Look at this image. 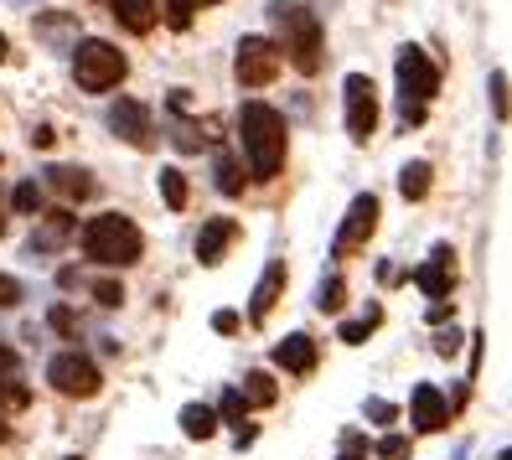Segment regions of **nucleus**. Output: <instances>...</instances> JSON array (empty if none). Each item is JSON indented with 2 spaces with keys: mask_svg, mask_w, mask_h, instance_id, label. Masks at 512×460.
<instances>
[{
  "mask_svg": "<svg viewBox=\"0 0 512 460\" xmlns=\"http://www.w3.org/2000/svg\"><path fill=\"white\" fill-rule=\"evenodd\" d=\"M47 187L63 197V202H83V197H94V176H88L83 166H52L47 171Z\"/></svg>",
  "mask_w": 512,
  "mask_h": 460,
  "instance_id": "nucleus-15",
  "label": "nucleus"
},
{
  "mask_svg": "<svg viewBox=\"0 0 512 460\" xmlns=\"http://www.w3.org/2000/svg\"><path fill=\"white\" fill-rule=\"evenodd\" d=\"M450 409H445V398L435 383H419L414 388V429H425V435H435V429H445Z\"/></svg>",
  "mask_w": 512,
  "mask_h": 460,
  "instance_id": "nucleus-13",
  "label": "nucleus"
},
{
  "mask_svg": "<svg viewBox=\"0 0 512 460\" xmlns=\"http://www.w3.org/2000/svg\"><path fill=\"white\" fill-rule=\"evenodd\" d=\"M94 300L114 311V305H125V285H119V280H99V285H94Z\"/></svg>",
  "mask_w": 512,
  "mask_h": 460,
  "instance_id": "nucleus-29",
  "label": "nucleus"
},
{
  "mask_svg": "<svg viewBox=\"0 0 512 460\" xmlns=\"http://www.w3.org/2000/svg\"><path fill=\"white\" fill-rule=\"evenodd\" d=\"M21 280H16V274H0V311H11V305H21Z\"/></svg>",
  "mask_w": 512,
  "mask_h": 460,
  "instance_id": "nucleus-31",
  "label": "nucleus"
},
{
  "mask_svg": "<svg viewBox=\"0 0 512 460\" xmlns=\"http://www.w3.org/2000/svg\"><path fill=\"white\" fill-rule=\"evenodd\" d=\"M269 16H275L280 37H285V42H275L280 57L290 52V63H295L300 73H316V68H321V47H326L321 21H316L306 6H295V0H275V6H269Z\"/></svg>",
  "mask_w": 512,
  "mask_h": 460,
  "instance_id": "nucleus-3",
  "label": "nucleus"
},
{
  "mask_svg": "<svg viewBox=\"0 0 512 460\" xmlns=\"http://www.w3.org/2000/svg\"><path fill=\"white\" fill-rule=\"evenodd\" d=\"M125 73H130V63H125V52H119L114 42L83 37L73 47V78H78L83 94H109V88H119V78H125Z\"/></svg>",
  "mask_w": 512,
  "mask_h": 460,
  "instance_id": "nucleus-4",
  "label": "nucleus"
},
{
  "mask_svg": "<svg viewBox=\"0 0 512 460\" xmlns=\"http://www.w3.org/2000/svg\"><path fill=\"white\" fill-rule=\"evenodd\" d=\"M337 460H368V455H357V450H342V455H337Z\"/></svg>",
  "mask_w": 512,
  "mask_h": 460,
  "instance_id": "nucleus-39",
  "label": "nucleus"
},
{
  "mask_svg": "<svg viewBox=\"0 0 512 460\" xmlns=\"http://www.w3.org/2000/svg\"><path fill=\"white\" fill-rule=\"evenodd\" d=\"M0 445H6V424H0Z\"/></svg>",
  "mask_w": 512,
  "mask_h": 460,
  "instance_id": "nucleus-43",
  "label": "nucleus"
},
{
  "mask_svg": "<svg viewBox=\"0 0 512 460\" xmlns=\"http://www.w3.org/2000/svg\"><path fill=\"white\" fill-rule=\"evenodd\" d=\"M6 52H11V47H6V32H0V63H6Z\"/></svg>",
  "mask_w": 512,
  "mask_h": 460,
  "instance_id": "nucleus-40",
  "label": "nucleus"
},
{
  "mask_svg": "<svg viewBox=\"0 0 512 460\" xmlns=\"http://www.w3.org/2000/svg\"><path fill=\"white\" fill-rule=\"evenodd\" d=\"M68 460H78V455H68Z\"/></svg>",
  "mask_w": 512,
  "mask_h": 460,
  "instance_id": "nucleus-44",
  "label": "nucleus"
},
{
  "mask_svg": "<svg viewBox=\"0 0 512 460\" xmlns=\"http://www.w3.org/2000/svg\"><path fill=\"white\" fill-rule=\"evenodd\" d=\"M342 300H347V285L331 274V280H321V290H316V305L321 311H342Z\"/></svg>",
  "mask_w": 512,
  "mask_h": 460,
  "instance_id": "nucleus-25",
  "label": "nucleus"
},
{
  "mask_svg": "<svg viewBox=\"0 0 512 460\" xmlns=\"http://www.w3.org/2000/svg\"><path fill=\"white\" fill-rule=\"evenodd\" d=\"M145 254V233L119 218V212H99V218L83 223V259H94L104 269H125V264H140Z\"/></svg>",
  "mask_w": 512,
  "mask_h": 460,
  "instance_id": "nucleus-2",
  "label": "nucleus"
},
{
  "mask_svg": "<svg viewBox=\"0 0 512 460\" xmlns=\"http://www.w3.org/2000/svg\"><path fill=\"white\" fill-rule=\"evenodd\" d=\"M73 228H78V223H73V212H52V218H47V228H42V233H32V254H47V249H57V243H63Z\"/></svg>",
  "mask_w": 512,
  "mask_h": 460,
  "instance_id": "nucleus-20",
  "label": "nucleus"
},
{
  "mask_svg": "<svg viewBox=\"0 0 512 460\" xmlns=\"http://www.w3.org/2000/svg\"><path fill=\"white\" fill-rule=\"evenodd\" d=\"M450 280H456V274H450V249H435L425 269H414V285L425 290L430 300H445L450 295Z\"/></svg>",
  "mask_w": 512,
  "mask_h": 460,
  "instance_id": "nucleus-16",
  "label": "nucleus"
},
{
  "mask_svg": "<svg viewBox=\"0 0 512 460\" xmlns=\"http://www.w3.org/2000/svg\"><path fill=\"white\" fill-rule=\"evenodd\" d=\"M378 321H383V311H368L363 321H347V326H342V342H363V336H368Z\"/></svg>",
  "mask_w": 512,
  "mask_h": 460,
  "instance_id": "nucleus-28",
  "label": "nucleus"
},
{
  "mask_svg": "<svg viewBox=\"0 0 512 460\" xmlns=\"http://www.w3.org/2000/svg\"><path fill=\"white\" fill-rule=\"evenodd\" d=\"M233 238H238V223H233V218H207L202 233H197V259H202V264H223V254H228Z\"/></svg>",
  "mask_w": 512,
  "mask_h": 460,
  "instance_id": "nucleus-12",
  "label": "nucleus"
},
{
  "mask_svg": "<svg viewBox=\"0 0 512 460\" xmlns=\"http://www.w3.org/2000/svg\"><path fill=\"white\" fill-rule=\"evenodd\" d=\"M114 21L125 26V32L145 37L150 26H156V6H150V0H114Z\"/></svg>",
  "mask_w": 512,
  "mask_h": 460,
  "instance_id": "nucleus-17",
  "label": "nucleus"
},
{
  "mask_svg": "<svg viewBox=\"0 0 512 460\" xmlns=\"http://www.w3.org/2000/svg\"><path fill=\"white\" fill-rule=\"evenodd\" d=\"M182 435L187 440H213L218 435V414L207 409V404H187L182 409Z\"/></svg>",
  "mask_w": 512,
  "mask_h": 460,
  "instance_id": "nucleus-19",
  "label": "nucleus"
},
{
  "mask_svg": "<svg viewBox=\"0 0 512 460\" xmlns=\"http://www.w3.org/2000/svg\"><path fill=\"white\" fill-rule=\"evenodd\" d=\"M435 352H440V357H456V352H461V336H456V331H445L440 342H435Z\"/></svg>",
  "mask_w": 512,
  "mask_h": 460,
  "instance_id": "nucleus-35",
  "label": "nucleus"
},
{
  "mask_svg": "<svg viewBox=\"0 0 512 460\" xmlns=\"http://www.w3.org/2000/svg\"><path fill=\"white\" fill-rule=\"evenodd\" d=\"M192 6H213V0H192Z\"/></svg>",
  "mask_w": 512,
  "mask_h": 460,
  "instance_id": "nucleus-42",
  "label": "nucleus"
},
{
  "mask_svg": "<svg viewBox=\"0 0 512 460\" xmlns=\"http://www.w3.org/2000/svg\"><path fill=\"white\" fill-rule=\"evenodd\" d=\"M166 21L176 26V32H187L192 26V0H166Z\"/></svg>",
  "mask_w": 512,
  "mask_h": 460,
  "instance_id": "nucleus-30",
  "label": "nucleus"
},
{
  "mask_svg": "<svg viewBox=\"0 0 512 460\" xmlns=\"http://www.w3.org/2000/svg\"><path fill=\"white\" fill-rule=\"evenodd\" d=\"M11 207L21 212V218H32V212H42V187H37V181H21V187L11 192Z\"/></svg>",
  "mask_w": 512,
  "mask_h": 460,
  "instance_id": "nucleus-24",
  "label": "nucleus"
},
{
  "mask_svg": "<svg viewBox=\"0 0 512 460\" xmlns=\"http://www.w3.org/2000/svg\"><path fill=\"white\" fill-rule=\"evenodd\" d=\"M218 192H223V197H238V192H244V171H238L233 156H218Z\"/></svg>",
  "mask_w": 512,
  "mask_h": 460,
  "instance_id": "nucleus-23",
  "label": "nucleus"
},
{
  "mask_svg": "<svg viewBox=\"0 0 512 460\" xmlns=\"http://www.w3.org/2000/svg\"><path fill=\"white\" fill-rule=\"evenodd\" d=\"M378 455H383V460H404V455H409V440H404V435H388V440L378 445Z\"/></svg>",
  "mask_w": 512,
  "mask_h": 460,
  "instance_id": "nucleus-34",
  "label": "nucleus"
},
{
  "mask_svg": "<svg viewBox=\"0 0 512 460\" xmlns=\"http://www.w3.org/2000/svg\"><path fill=\"white\" fill-rule=\"evenodd\" d=\"M238 398L244 404H259V409H269L280 398V388H275V378L264 373V367H254V373H244V388H238Z\"/></svg>",
  "mask_w": 512,
  "mask_h": 460,
  "instance_id": "nucleus-18",
  "label": "nucleus"
},
{
  "mask_svg": "<svg viewBox=\"0 0 512 460\" xmlns=\"http://www.w3.org/2000/svg\"><path fill=\"white\" fill-rule=\"evenodd\" d=\"M342 99H347V135L357 145L373 140V130H378V88H373V78L368 73H347Z\"/></svg>",
  "mask_w": 512,
  "mask_h": 460,
  "instance_id": "nucleus-7",
  "label": "nucleus"
},
{
  "mask_svg": "<svg viewBox=\"0 0 512 460\" xmlns=\"http://www.w3.org/2000/svg\"><path fill=\"white\" fill-rule=\"evenodd\" d=\"M244 409H249V404H244V398H238V388H233V393H223V404H218L213 414H223L228 424H238V435H244Z\"/></svg>",
  "mask_w": 512,
  "mask_h": 460,
  "instance_id": "nucleus-27",
  "label": "nucleus"
},
{
  "mask_svg": "<svg viewBox=\"0 0 512 460\" xmlns=\"http://www.w3.org/2000/svg\"><path fill=\"white\" fill-rule=\"evenodd\" d=\"M0 233H6V202H0Z\"/></svg>",
  "mask_w": 512,
  "mask_h": 460,
  "instance_id": "nucleus-41",
  "label": "nucleus"
},
{
  "mask_svg": "<svg viewBox=\"0 0 512 460\" xmlns=\"http://www.w3.org/2000/svg\"><path fill=\"white\" fill-rule=\"evenodd\" d=\"M6 367H16V352H11L6 342H0V373H6Z\"/></svg>",
  "mask_w": 512,
  "mask_h": 460,
  "instance_id": "nucleus-38",
  "label": "nucleus"
},
{
  "mask_svg": "<svg viewBox=\"0 0 512 460\" xmlns=\"http://www.w3.org/2000/svg\"><path fill=\"white\" fill-rule=\"evenodd\" d=\"M440 88V68L425 57V47H399V99H404V125L425 119V104Z\"/></svg>",
  "mask_w": 512,
  "mask_h": 460,
  "instance_id": "nucleus-5",
  "label": "nucleus"
},
{
  "mask_svg": "<svg viewBox=\"0 0 512 460\" xmlns=\"http://www.w3.org/2000/svg\"><path fill=\"white\" fill-rule=\"evenodd\" d=\"M26 404H32V388H26V383H0V414L26 409Z\"/></svg>",
  "mask_w": 512,
  "mask_h": 460,
  "instance_id": "nucleus-26",
  "label": "nucleus"
},
{
  "mask_svg": "<svg viewBox=\"0 0 512 460\" xmlns=\"http://www.w3.org/2000/svg\"><path fill=\"white\" fill-rule=\"evenodd\" d=\"M47 321H52V331H63V336H78V316L68 311V305H52V316H47Z\"/></svg>",
  "mask_w": 512,
  "mask_h": 460,
  "instance_id": "nucleus-32",
  "label": "nucleus"
},
{
  "mask_svg": "<svg viewBox=\"0 0 512 460\" xmlns=\"http://www.w3.org/2000/svg\"><path fill=\"white\" fill-rule=\"evenodd\" d=\"M161 197H166V207H171V212H182V207H187V176L176 171V166H166V171H161Z\"/></svg>",
  "mask_w": 512,
  "mask_h": 460,
  "instance_id": "nucleus-22",
  "label": "nucleus"
},
{
  "mask_svg": "<svg viewBox=\"0 0 512 460\" xmlns=\"http://www.w3.org/2000/svg\"><path fill=\"white\" fill-rule=\"evenodd\" d=\"M280 63H285V57H280V47L269 37H244V42H238V57H233V73H238L244 88H264V83H275Z\"/></svg>",
  "mask_w": 512,
  "mask_h": 460,
  "instance_id": "nucleus-8",
  "label": "nucleus"
},
{
  "mask_svg": "<svg viewBox=\"0 0 512 460\" xmlns=\"http://www.w3.org/2000/svg\"><path fill=\"white\" fill-rule=\"evenodd\" d=\"M285 285H290V269H285V259H275L264 274H259V285H254V300H249V321H264L269 311L280 305V295H285Z\"/></svg>",
  "mask_w": 512,
  "mask_h": 460,
  "instance_id": "nucleus-11",
  "label": "nucleus"
},
{
  "mask_svg": "<svg viewBox=\"0 0 512 460\" xmlns=\"http://www.w3.org/2000/svg\"><path fill=\"white\" fill-rule=\"evenodd\" d=\"M492 109H497V119H507V73L502 68L492 73Z\"/></svg>",
  "mask_w": 512,
  "mask_h": 460,
  "instance_id": "nucleus-33",
  "label": "nucleus"
},
{
  "mask_svg": "<svg viewBox=\"0 0 512 460\" xmlns=\"http://www.w3.org/2000/svg\"><path fill=\"white\" fill-rule=\"evenodd\" d=\"M399 192H404V202H425L430 197V161H409L399 171Z\"/></svg>",
  "mask_w": 512,
  "mask_h": 460,
  "instance_id": "nucleus-21",
  "label": "nucleus"
},
{
  "mask_svg": "<svg viewBox=\"0 0 512 460\" xmlns=\"http://www.w3.org/2000/svg\"><path fill=\"white\" fill-rule=\"evenodd\" d=\"M213 331H223V336L238 331V311H218V316H213Z\"/></svg>",
  "mask_w": 512,
  "mask_h": 460,
  "instance_id": "nucleus-37",
  "label": "nucleus"
},
{
  "mask_svg": "<svg viewBox=\"0 0 512 460\" xmlns=\"http://www.w3.org/2000/svg\"><path fill=\"white\" fill-rule=\"evenodd\" d=\"M47 383L63 393V398H94V393L104 388L94 357H83V352H57V357L47 362Z\"/></svg>",
  "mask_w": 512,
  "mask_h": 460,
  "instance_id": "nucleus-6",
  "label": "nucleus"
},
{
  "mask_svg": "<svg viewBox=\"0 0 512 460\" xmlns=\"http://www.w3.org/2000/svg\"><path fill=\"white\" fill-rule=\"evenodd\" d=\"M373 228H378V197H373V192L352 197V207H347V218H342L337 238H331V259L357 254V249H363V243L373 238Z\"/></svg>",
  "mask_w": 512,
  "mask_h": 460,
  "instance_id": "nucleus-9",
  "label": "nucleus"
},
{
  "mask_svg": "<svg viewBox=\"0 0 512 460\" xmlns=\"http://www.w3.org/2000/svg\"><path fill=\"white\" fill-rule=\"evenodd\" d=\"M238 145H244L249 171H254L259 181L280 176V166H285V145H290L285 114H280L275 104H264V99H249L244 109H238Z\"/></svg>",
  "mask_w": 512,
  "mask_h": 460,
  "instance_id": "nucleus-1",
  "label": "nucleus"
},
{
  "mask_svg": "<svg viewBox=\"0 0 512 460\" xmlns=\"http://www.w3.org/2000/svg\"><path fill=\"white\" fill-rule=\"evenodd\" d=\"M275 367H285V373H300V378H306L311 367H316V342H311L306 331L285 336V342L275 347Z\"/></svg>",
  "mask_w": 512,
  "mask_h": 460,
  "instance_id": "nucleus-14",
  "label": "nucleus"
},
{
  "mask_svg": "<svg viewBox=\"0 0 512 460\" xmlns=\"http://www.w3.org/2000/svg\"><path fill=\"white\" fill-rule=\"evenodd\" d=\"M368 414H373L378 424H388V419H394L399 409H394V404H383V398H373V404H368Z\"/></svg>",
  "mask_w": 512,
  "mask_h": 460,
  "instance_id": "nucleus-36",
  "label": "nucleus"
},
{
  "mask_svg": "<svg viewBox=\"0 0 512 460\" xmlns=\"http://www.w3.org/2000/svg\"><path fill=\"white\" fill-rule=\"evenodd\" d=\"M109 130L125 140V145L145 150V145H150V109H145L140 99H119V104H109Z\"/></svg>",
  "mask_w": 512,
  "mask_h": 460,
  "instance_id": "nucleus-10",
  "label": "nucleus"
}]
</instances>
